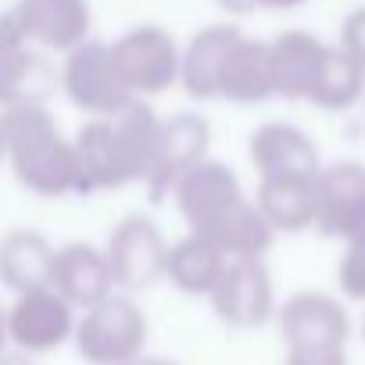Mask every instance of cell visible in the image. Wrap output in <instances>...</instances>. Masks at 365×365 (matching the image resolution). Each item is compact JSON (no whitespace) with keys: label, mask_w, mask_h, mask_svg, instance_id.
Returning <instances> with one entry per match:
<instances>
[{"label":"cell","mask_w":365,"mask_h":365,"mask_svg":"<svg viewBox=\"0 0 365 365\" xmlns=\"http://www.w3.org/2000/svg\"><path fill=\"white\" fill-rule=\"evenodd\" d=\"M0 122H4V161L29 194L47 201L79 194L72 140L61 133L47 104L0 111Z\"/></svg>","instance_id":"cell-1"},{"label":"cell","mask_w":365,"mask_h":365,"mask_svg":"<svg viewBox=\"0 0 365 365\" xmlns=\"http://www.w3.org/2000/svg\"><path fill=\"white\" fill-rule=\"evenodd\" d=\"M150 322L129 294H111L76 322V351L86 365H129L147 347Z\"/></svg>","instance_id":"cell-2"},{"label":"cell","mask_w":365,"mask_h":365,"mask_svg":"<svg viewBox=\"0 0 365 365\" xmlns=\"http://www.w3.org/2000/svg\"><path fill=\"white\" fill-rule=\"evenodd\" d=\"M111 58H115L118 79L133 101H147V97H158V93L179 86L182 47L168 29H161L154 22L125 29L111 43Z\"/></svg>","instance_id":"cell-3"},{"label":"cell","mask_w":365,"mask_h":365,"mask_svg":"<svg viewBox=\"0 0 365 365\" xmlns=\"http://www.w3.org/2000/svg\"><path fill=\"white\" fill-rule=\"evenodd\" d=\"M175 201V212L182 215V222L190 226V233H201V237H215L222 230V222L247 201L244 187H240V175L219 161V158H205L197 161L187 175H182L172 194Z\"/></svg>","instance_id":"cell-4"},{"label":"cell","mask_w":365,"mask_h":365,"mask_svg":"<svg viewBox=\"0 0 365 365\" xmlns=\"http://www.w3.org/2000/svg\"><path fill=\"white\" fill-rule=\"evenodd\" d=\"M58 86L68 97V104H76L90 118H115L125 104H133L129 90L118 79L111 43L93 40V36L83 47H76L72 54L61 58Z\"/></svg>","instance_id":"cell-5"},{"label":"cell","mask_w":365,"mask_h":365,"mask_svg":"<svg viewBox=\"0 0 365 365\" xmlns=\"http://www.w3.org/2000/svg\"><path fill=\"white\" fill-rule=\"evenodd\" d=\"M165 255H168V240L161 233V226L140 212L122 215L104 244V258L111 269V283L122 294H140L150 290L154 283L165 279Z\"/></svg>","instance_id":"cell-6"},{"label":"cell","mask_w":365,"mask_h":365,"mask_svg":"<svg viewBox=\"0 0 365 365\" xmlns=\"http://www.w3.org/2000/svg\"><path fill=\"white\" fill-rule=\"evenodd\" d=\"M215 319L230 329H258L276 319V283L265 258H230L219 287L212 290Z\"/></svg>","instance_id":"cell-7"},{"label":"cell","mask_w":365,"mask_h":365,"mask_svg":"<svg viewBox=\"0 0 365 365\" xmlns=\"http://www.w3.org/2000/svg\"><path fill=\"white\" fill-rule=\"evenodd\" d=\"M76 322H79L76 308L54 287L19 294L8 304V336H11L15 351H22L29 358L65 347L76 336Z\"/></svg>","instance_id":"cell-8"},{"label":"cell","mask_w":365,"mask_h":365,"mask_svg":"<svg viewBox=\"0 0 365 365\" xmlns=\"http://www.w3.org/2000/svg\"><path fill=\"white\" fill-rule=\"evenodd\" d=\"M212 147V122L201 111H175L168 118H161V140H158V154L147 175V197L154 205H161L172 187L187 175L197 161L208 158Z\"/></svg>","instance_id":"cell-9"},{"label":"cell","mask_w":365,"mask_h":365,"mask_svg":"<svg viewBox=\"0 0 365 365\" xmlns=\"http://www.w3.org/2000/svg\"><path fill=\"white\" fill-rule=\"evenodd\" d=\"M11 15L36 51L61 58L83 47L93 29L90 0H15Z\"/></svg>","instance_id":"cell-10"},{"label":"cell","mask_w":365,"mask_h":365,"mask_svg":"<svg viewBox=\"0 0 365 365\" xmlns=\"http://www.w3.org/2000/svg\"><path fill=\"white\" fill-rule=\"evenodd\" d=\"M72 150H76V168H79V194L86 197L140 182L111 118H86L72 140Z\"/></svg>","instance_id":"cell-11"},{"label":"cell","mask_w":365,"mask_h":365,"mask_svg":"<svg viewBox=\"0 0 365 365\" xmlns=\"http://www.w3.org/2000/svg\"><path fill=\"white\" fill-rule=\"evenodd\" d=\"M287 347L297 344H351L354 322L347 304L326 290H297L276 308Z\"/></svg>","instance_id":"cell-12"},{"label":"cell","mask_w":365,"mask_h":365,"mask_svg":"<svg viewBox=\"0 0 365 365\" xmlns=\"http://www.w3.org/2000/svg\"><path fill=\"white\" fill-rule=\"evenodd\" d=\"M247 158L258 179H287V175H319L322 154L308 129L294 122H262L247 140Z\"/></svg>","instance_id":"cell-13"},{"label":"cell","mask_w":365,"mask_h":365,"mask_svg":"<svg viewBox=\"0 0 365 365\" xmlns=\"http://www.w3.org/2000/svg\"><path fill=\"white\" fill-rule=\"evenodd\" d=\"M51 287H54L76 312H86V308L101 304L104 297H111V294H115V283H111V269H108L104 247L86 244V240L61 244V247L54 251Z\"/></svg>","instance_id":"cell-14"},{"label":"cell","mask_w":365,"mask_h":365,"mask_svg":"<svg viewBox=\"0 0 365 365\" xmlns=\"http://www.w3.org/2000/svg\"><path fill=\"white\" fill-rule=\"evenodd\" d=\"M326 47L308 29H287L269 40V76H272V97L283 101H308L315 76L322 68Z\"/></svg>","instance_id":"cell-15"},{"label":"cell","mask_w":365,"mask_h":365,"mask_svg":"<svg viewBox=\"0 0 365 365\" xmlns=\"http://www.w3.org/2000/svg\"><path fill=\"white\" fill-rule=\"evenodd\" d=\"M365 205V161L340 158L319 168L315 175V230L329 240H340L351 215Z\"/></svg>","instance_id":"cell-16"},{"label":"cell","mask_w":365,"mask_h":365,"mask_svg":"<svg viewBox=\"0 0 365 365\" xmlns=\"http://www.w3.org/2000/svg\"><path fill=\"white\" fill-rule=\"evenodd\" d=\"M240 36H244V29L233 22H215V26L197 29L187 40V47H182V61H179L182 93L194 101H219V76H222V65Z\"/></svg>","instance_id":"cell-17"},{"label":"cell","mask_w":365,"mask_h":365,"mask_svg":"<svg viewBox=\"0 0 365 365\" xmlns=\"http://www.w3.org/2000/svg\"><path fill=\"white\" fill-rule=\"evenodd\" d=\"M226 265H230V255L215 240H208L201 233H187L175 244H168L165 279L187 297H212Z\"/></svg>","instance_id":"cell-18"},{"label":"cell","mask_w":365,"mask_h":365,"mask_svg":"<svg viewBox=\"0 0 365 365\" xmlns=\"http://www.w3.org/2000/svg\"><path fill=\"white\" fill-rule=\"evenodd\" d=\"M54 244L29 226H15L0 237V287H8L15 297L51 287L54 269Z\"/></svg>","instance_id":"cell-19"},{"label":"cell","mask_w":365,"mask_h":365,"mask_svg":"<svg viewBox=\"0 0 365 365\" xmlns=\"http://www.w3.org/2000/svg\"><path fill=\"white\" fill-rule=\"evenodd\" d=\"M255 208L265 215L272 233H304L315 230V175L258 179Z\"/></svg>","instance_id":"cell-20"},{"label":"cell","mask_w":365,"mask_h":365,"mask_svg":"<svg viewBox=\"0 0 365 365\" xmlns=\"http://www.w3.org/2000/svg\"><path fill=\"white\" fill-rule=\"evenodd\" d=\"M272 97V76H269V40L240 36L222 65L219 76V101L230 104H265Z\"/></svg>","instance_id":"cell-21"},{"label":"cell","mask_w":365,"mask_h":365,"mask_svg":"<svg viewBox=\"0 0 365 365\" xmlns=\"http://www.w3.org/2000/svg\"><path fill=\"white\" fill-rule=\"evenodd\" d=\"M58 76L47 65V54L36 47H22L11 54H0V111L47 104Z\"/></svg>","instance_id":"cell-22"},{"label":"cell","mask_w":365,"mask_h":365,"mask_svg":"<svg viewBox=\"0 0 365 365\" xmlns=\"http://www.w3.org/2000/svg\"><path fill=\"white\" fill-rule=\"evenodd\" d=\"M358 101H365V68L351 54H344L336 43L326 47V58H322V68L315 76L308 104L336 115V111H351Z\"/></svg>","instance_id":"cell-23"},{"label":"cell","mask_w":365,"mask_h":365,"mask_svg":"<svg viewBox=\"0 0 365 365\" xmlns=\"http://www.w3.org/2000/svg\"><path fill=\"white\" fill-rule=\"evenodd\" d=\"M340 244H344V255L336 262V287L347 301L365 304V205L344 226Z\"/></svg>","instance_id":"cell-24"},{"label":"cell","mask_w":365,"mask_h":365,"mask_svg":"<svg viewBox=\"0 0 365 365\" xmlns=\"http://www.w3.org/2000/svg\"><path fill=\"white\" fill-rule=\"evenodd\" d=\"M283 365H351L347 344H297L287 347Z\"/></svg>","instance_id":"cell-25"},{"label":"cell","mask_w":365,"mask_h":365,"mask_svg":"<svg viewBox=\"0 0 365 365\" xmlns=\"http://www.w3.org/2000/svg\"><path fill=\"white\" fill-rule=\"evenodd\" d=\"M336 47L344 54H351L361 68H365V4H358L354 11H347V19L340 22V40Z\"/></svg>","instance_id":"cell-26"},{"label":"cell","mask_w":365,"mask_h":365,"mask_svg":"<svg viewBox=\"0 0 365 365\" xmlns=\"http://www.w3.org/2000/svg\"><path fill=\"white\" fill-rule=\"evenodd\" d=\"M219 11H226L230 19H247L258 11V0H215Z\"/></svg>","instance_id":"cell-27"},{"label":"cell","mask_w":365,"mask_h":365,"mask_svg":"<svg viewBox=\"0 0 365 365\" xmlns=\"http://www.w3.org/2000/svg\"><path fill=\"white\" fill-rule=\"evenodd\" d=\"M308 0H258V11H297Z\"/></svg>","instance_id":"cell-28"},{"label":"cell","mask_w":365,"mask_h":365,"mask_svg":"<svg viewBox=\"0 0 365 365\" xmlns=\"http://www.w3.org/2000/svg\"><path fill=\"white\" fill-rule=\"evenodd\" d=\"M11 336H8V304H0V354H8Z\"/></svg>","instance_id":"cell-29"},{"label":"cell","mask_w":365,"mask_h":365,"mask_svg":"<svg viewBox=\"0 0 365 365\" xmlns=\"http://www.w3.org/2000/svg\"><path fill=\"white\" fill-rule=\"evenodd\" d=\"M129 365H182V361L165 358V354H140V358H136V361H129Z\"/></svg>","instance_id":"cell-30"},{"label":"cell","mask_w":365,"mask_h":365,"mask_svg":"<svg viewBox=\"0 0 365 365\" xmlns=\"http://www.w3.org/2000/svg\"><path fill=\"white\" fill-rule=\"evenodd\" d=\"M0 365H36V361L22 351H8V354H0Z\"/></svg>","instance_id":"cell-31"},{"label":"cell","mask_w":365,"mask_h":365,"mask_svg":"<svg viewBox=\"0 0 365 365\" xmlns=\"http://www.w3.org/2000/svg\"><path fill=\"white\" fill-rule=\"evenodd\" d=\"M0 165H4V122H0Z\"/></svg>","instance_id":"cell-32"},{"label":"cell","mask_w":365,"mask_h":365,"mask_svg":"<svg viewBox=\"0 0 365 365\" xmlns=\"http://www.w3.org/2000/svg\"><path fill=\"white\" fill-rule=\"evenodd\" d=\"M358 329H361V340H365V312H361V326Z\"/></svg>","instance_id":"cell-33"}]
</instances>
